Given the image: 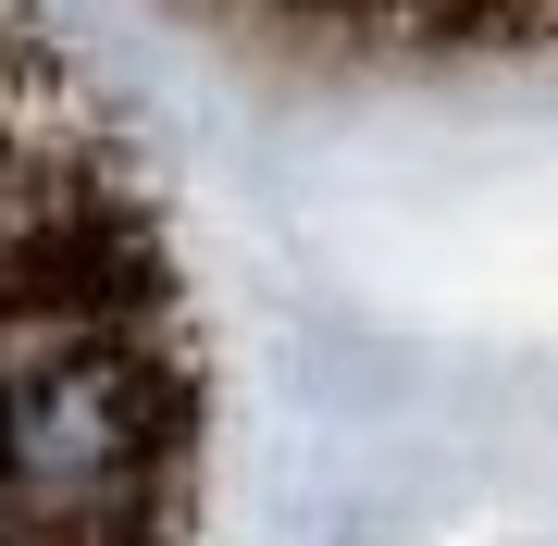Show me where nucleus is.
Returning <instances> with one entry per match:
<instances>
[{
    "instance_id": "obj_1",
    "label": "nucleus",
    "mask_w": 558,
    "mask_h": 546,
    "mask_svg": "<svg viewBox=\"0 0 558 546\" xmlns=\"http://www.w3.org/2000/svg\"><path fill=\"white\" fill-rule=\"evenodd\" d=\"M149 361L100 336L25 348L0 373V509L38 534H75L149 485Z\"/></svg>"
}]
</instances>
